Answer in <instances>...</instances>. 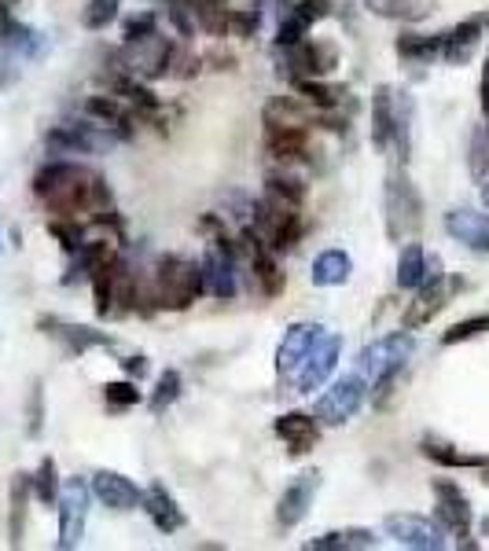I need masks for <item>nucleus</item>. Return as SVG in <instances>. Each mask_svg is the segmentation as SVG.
<instances>
[{
  "label": "nucleus",
  "instance_id": "1",
  "mask_svg": "<svg viewBox=\"0 0 489 551\" xmlns=\"http://www.w3.org/2000/svg\"><path fill=\"white\" fill-rule=\"evenodd\" d=\"M34 195L56 217H92L100 221L111 214V188L100 173L78 166V162H48L34 177Z\"/></svg>",
  "mask_w": 489,
  "mask_h": 551
},
{
  "label": "nucleus",
  "instance_id": "2",
  "mask_svg": "<svg viewBox=\"0 0 489 551\" xmlns=\"http://www.w3.org/2000/svg\"><path fill=\"white\" fill-rule=\"evenodd\" d=\"M199 294H206L199 261L181 258V254H166V258H159V265H155V272H151V298H155V309L181 313V309H188Z\"/></svg>",
  "mask_w": 489,
  "mask_h": 551
},
{
  "label": "nucleus",
  "instance_id": "3",
  "mask_svg": "<svg viewBox=\"0 0 489 551\" xmlns=\"http://www.w3.org/2000/svg\"><path fill=\"white\" fill-rule=\"evenodd\" d=\"M412 349H416V338L409 335V327L376 338L357 353V375L364 383H379L383 375H398L405 368V360L412 357Z\"/></svg>",
  "mask_w": 489,
  "mask_h": 551
},
{
  "label": "nucleus",
  "instance_id": "4",
  "mask_svg": "<svg viewBox=\"0 0 489 551\" xmlns=\"http://www.w3.org/2000/svg\"><path fill=\"white\" fill-rule=\"evenodd\" d=\"M383 210H387V236L398 243L401 236L416 232L423 221L420 195L412 188V180L405 169H394L387 177V192H383Z\"/></svg>",
  "mask_w": 489,
  "mask_h": 551
},
{
  "label": "nucleus",
  "instance_id": "5",
  "mask_svg": "<svg viewBox=\"0 0 489 551\" xmlns=\"http://www.w3.org/2000/svg\"><path fill=\"white\" fill-rule=\"evenodd\" d=\"M339 357H342V338L339 335H320L317 342L309 346L306 357L298 360V368L287 375V379L295 383L298 394H313V390H320V386L335 375Z\"/></svg>",
  "mask_w": 489,
  "mask_h": 551
},
{
  "label": "nucleus",
  "instance_id": "6",
  "mask_svg": "<svg viewBox=\"0 0 489 551\" xmlns=\"http://www.w3.org/2000/svg\"><path fill=\"white\" fill-rule=\"evenodd\" d=\"M364 397H368V383H364L361 375H342L328 394L317 397L313 416L320 419V427H342L346 419H353L361 412Z\"/></svg>",
  "mask_w": 489,
  "mask_h": 551
},
{
  "label": "nucleus",
  "instance_id": "7",
  "mask_svg": "<svg viewBox=\"0 0 489 551\" xmlns=\"http://www.w3.org/2000/svg\"><path fill=\"white\" fill-rule=\"evenodd\" d=\"M92 485L81 478H70L59 489V548H78L85 537V518H89Z\"/></svg>",
  "mask_w": 489,
  "mask_h": 551
},
{
  "label": "nucleus",
  "instance_id": "8",
  "mask_svg": "<svg viewBox=\"0 0 489 551\" xmlns=\"http://www.w3.org/2000/svg\"><path fill=\"white\" fill-rule=\"evenodd\" d=\"M173 56H177V45H170L162 34H151L140 41H126L122 67H129L133 78H166L173 70Z\"/></svg>",
  "mask_w": 489,
  "mask_h": 551
},
{
  "label": "nucleus",
  "instance_id": "9",
  "mask_svg": "<svg viewBox=\"0 0 489 551\" xmlns=\"http://www.w3.org/2000/svg\"><path fill=\"white\" fill-rule=\"evenodd\" d=\"M383 529H387L398 548H412V551H442L445 537H442V522H431L423 515H387L383 518Z\"/></svg>",
  "mask_w": 489,
  "mask_h": 551
},
{
  "label": "nucleus",
  "instance_id": "10",
  "mask_svg": "<svg viewBox=\"0 0 489 551\" xmlns=\"http://www.w3.org/2000/svg\"><path fill=\"white\" fill-rule=\"evenodd\" d=\"M434 518L442 522L453 537H471V526H475V511H471V500L456 482L449 478H434Z\"/></svg>",
  "mask_w": 489,
  "mask_h": 551
},
{
  "label": "nucleus",
  "instance_id": "11",
  "mask_svg": "<svg viewBox=\"0 0 489 551\" xmlns=\"http://www.w3.org/2000/svg\"><path fill=\"white\" fill-rule=\"evenodd\" d=\"M118 144V136L103 125H56L48 133V147L63 155H100Z\"/></svg>",
  "mask_w": 489,
  "mask_h": 551
},
{
  "label": "nucleus",
  "instance_id": "12",
  "mask_svg": "<svg viewBox=\"0 0 489 551\" xmlns=\"http://www.w3.org/2000/svg\"><path fill=\"white\" fill-rule=\"evenodd\" d=\"M203 269V291L228 302L236 298V254H232V239L228 243H210V250L199 261Z\"/></svg>",
  "mask_w": 489,
  "mask_h": 551
},
{
  "label": "nucleus",
  "instance_id": "13",
  "mask_svg": "<svg viewBox=\"0 0 489 551\" xmlns=\"http://www.w3.org/2000/svg\"><path fill=\"white\" fill-rule=\"evenodd\" d=\"M464 283L456 280V276H442V280H427L420 287V294H416V302L405 309V316H401V324L409 327V331H416V327L431 324L434 316L442 313L445 305H449V298H453V291H460Z\"/></svg>",
  "mask_w": 489,
  "mask_h": 551
},
{
  "label": "nucleus",
  "instance_id": "14",
  "mask_svg": "<svg viewBox=\"0 0 489 551\" xmlns=\"http://www.w3.org/2000/svg\"><path fill=\"white\" fill-rule=\"evenodd\" d=\"M320 493V471H302L295 482L287 485L284 496H280V507H276V522L284 529L298 526L302 518L309 515V507Z\"/></svg>",
  "mask_w": 489,
  "mask_h": 551
},
{
  "label": "nucleus",
  "instance_id": "15",
  "mask_svg": "<svg viewBox=\"0 0 489 551\" xmlns=\"http://www.w3.org/2000/svg\"><path fill=\"white\" fill-rule=\"evenodd\" d=\"M445 232L464 243L475 254H489V214H478L471 206H456L445 214Z\"/></svg>",
  "mask_w": 489,
  "mask_h": 551
},
{
  "label": "nucleus",
  "instance_id": "16",
  "mask_svg": "<svg viewBox=\"0 0 489 551\" xmlns=\"http://www.w3.org/2000/svg\"><path fill=\"white\" fill-rule=\"evenodd\" d=\"M287 63L302 70L295 78H324L339 67V48L328 45V41H298V45L287 48Z\"/></svg>",
  "mask_w": 489,
  "mask_h": 551
},
{
  "label": "nucleus",
  "instance_id": "17",
  "mask_svg": "<svg viewBox=\"0 0 489 551\" xmlns=\"http://www.w3.org/2000/svg\"><path fill=\"white\" fill-rule=\"evenodd\" d=\"M92 496L107 504L111 511H137L144 493H140V485H133L126 474L118 471H96L92 474Z\"/></svg>",
  "mask_w": 489,
  "mask_h": 551
},
{
  "label": "nucleus",
  "instance_id": "18",
  "mask_svg": "<svg viewBox=\"0 0 489 551\" xmlns=\"http://www.w3.org/2000/svg\"><path fill=\"white\" fill-rule=\"evenodd\" d=\"M273 430L287 441V452L291 456H306V452L317 449L320 441V419L313 412H284L276 419Z\"/></svg>",
  "mask_w": 489,
  "mask_h": 551
},
{
  "label": "nucleus",
  "instance_id": "19",
  "mask_svg": "<svg viewBox=\"0 0 489 551\" xmlns=\"http://www.w3.org/2000/svg\"><path fill=\"white\" fill-rule=\"evenodd\" d=\"M265 151L280 162H306L309 129L306 125H265Z\"/></svg>",
  "mask_w": 489,
  "mask_h": 551
},
{
  "label": "nucleus",
  "instance_id": "20",
  "mask_svg": "<svg viewBox=\"0 0 489 551\" xmlns=\"http://www.w3.org/2000/svg\"><path fill=\"white\" fill-rule=\"evenodd\" d=\"M85 114L96 118L103 129H111L118 140H129V136H133L129 125H133V114L137 111H129V103L122 100V96H89V100H85Z\"/></svg>",
  "mask_w": 489,
  "mask_h": 551
},
{
  "label": "nucleus",
  "instance_id": "21",
  "mask_svg": "<svg viewBox=\"0 0 489 551\" xmlns=\"http://www.w3.org/2000/svg\"><path fill=\"white\" fill-rule=\"evenodd\" d=\"M140 507L148 511L151 526L159 529V533H177V529H184V511L177 507V500H173V493L166 489V485H151L148 493H144V500H140Z\"/></svg>",
  "mask_w": 489,
  "mask_h": 551
},
{
  "label": "nucleus",
  "instance_id": "22",
  "mask_svg": "<svg viewBox=\"0 0 489 551\" xmlns=\"http://www.w3.org/2000/svg\"><path fill=\"white\" fill-rule=\"evenodd\" d=\"M324 335V327L320 324H295L284 331V342H280V349H276V368H280V375H291L298 368V360L306 357L309 346L317 342V338Z\"/></svg>",
  "mask_w": 489,
  "mask_h": 551
},
{
  "label": "nucleus",
  "instance_id": "23",
  "mask_svg": "<svg viewBox=\"0 0 489 551\" xmlns=\"http://www.w3.org/2000/svg\"><path fill=\"white\" fill-rule=\"evenodd\" d=\"M482 26H486V19H464V23L456 26V30H449L445 34V45H442V56L445 63H467V59L475 56L478 41H482Z\"/></svg>",
  "mask_w": 489,
  "mask_h": 551
},
{
  "label": "nucleus",
  "instance_id": "24",
  "mask_svg": "<svg viewBox=\"0 0 489 551\" xmlns=\"http://www.w3.org/2000/svg\"><path fill=\"white\" fill-rule=\"evenodd\" d=\"M262 203L276 214H295L306 203V184L295 177H269L265 180V195Z\"/></svg>",
  "mask_w": 489,
  "mask_h": 551
},
{
  "label": "nucleus",
  "instance_id": "25",
  "mask_svg": "<svg viewBox=\"0 0 489 551\" xmlns=\"http://www.w3.org/2000/svg\"><path fill=\"white\" fill-rule=\"evenodd\" d=\"M394 107H398V96L390 85H379L372 92V144L379 151H387L390 140H394Z\"/></svg>",
  "mask_w": 489,
  "mask_h": 551
},
{
  "label": "nucleus",
  "instance_id": "26",
  "mask_svg": "<svg viewBox=\"0 0 489 551\" xmlns=\"http://www.w3.org/2000/svg\"><path fill=\"white\" fill-rule=\"evenodd\" d=\"M353 272V258L346 250H324L313 258V269H309V280L317 283V287H342V283L350 280Z\"/></svg>",
  "mask_w": 489,
  "mask_h": 551
},
{
  "label": "nucleus",
  "instance_id": "27",
  "mask_svg": "<svg viewBox=\"0 0 489 551\" xmlns=\"http://www.w3.org/2000/svg\"><path fill=\"white\" fill-rule=\"evenodd\" d=\"M361 4L379 19H401V23H420L434 12V0H361Z\"/></svg>",
  "mask_w": 489,
  "mask_h": 551
},
{
  "label": "nucleus",
  "instance_id": "28",
  "mask_svg": "<svg viewBox=\"0 0 489 551\" xmlns=\"http://www.w3.org/2000/svg\"><path fill=\"white\" fill-rule=\"evenodd\" d=\"M41 324H52L56 331H48V335H56L70 353H85V349H96V346H111V335H103V331H92V327H78V324H59V320H41Z\"/></svg>",
  "mask_w": 489,
  "mask_h": 551
},
{
  "label": "nucleus",
  "instance_id": "29",
  "mask_svg": "<svg viewBox=\"0 0 489 551\" xmlns=\"http://www.w3.org/2000/svg\"><path fill=\"white\" fill-rule=\"evenodd\" d=\"M427 280V254L420 243H405L398 254V287L401 291H420Z\"/></svg>",
  "mask_w": 489,
  "mask_h": 551
},
{
  "label": "nucleus",
  "instance_id": "30",
  "mask_svg": "<svg viewBox=\"0 0 489 551\" xmlns=\"http://www.w3.org/2000/svg\"><path fill=\"white\" fill-rule=\"evenodd\" d=\"M420 449L427 460L442 463V467H489L486 456H467V452H460L456 445H449V441H438V438H423Z\"/></svg>",
  "mask_w": 489,
  "mask_h": 551
},
{
  "label": "nucleus",
  "instance_id": "31",
  "mask_svg": "<svg viewBox=\"0 0 489 551\" xmlns=\"http://www.w3.org/2000/svg\"><path fill=\"white\" fill-rule=\"evenodd\" d=\"M265 125H309V103L302 96H276L265 103Z\"/></svg>",
  "mask_w": 489,
  "mask_h": 551
},
{
  "label": "nucleus",
  "instance_id": "32",
  "mask_svg": "<svg viewBox=\"0 0 489 551\" xmlns=\"http://www.w3.org/2000/svg\"><path fill=\"white\" fill-rule=\"evenodd\" d=\"M309 551H353V548H376V537L368 529H339V533H324V537L306 540Z\"/></svg>",
  "mask_w": 489,
  "mask_h": 551
},
{
  "label": "nucleus",
  "instance_id": "33",
  "mask_svg": "<svg viewBox=\"0 0 489 551\" xmlns=\"http://www.w3.org/2000/svg\"><path fill=\"white\" fill-rule=\"evenodd\" d=\"M442 45H445V34H434V37H423V34H409V37H398V56L405 63H431L434 56H442Z\"/></svg>",
  "mask_w": 489,
  "mask_h": 551
},
{
  "label": "nucleus",
  "instance_id": "34",
  "mask_svg": "<svg viewBox=\"0 0 489 551\" xmlns=\"http://www.w3.org/2000/svg\"><path fill=\"white\" fill-rule=\"evenodd\" d=\"M291 85H295L298 96H302L309 107H317V111H331V107L339 103V96H342L339 89L324 85L320 78H291Z\"/></svg>",
  "mask_w": 489,
  "mask_h": 551
},
{
  "label": "nucleus",
  "instance_id": "35",
  "mask_svg": "<svg viewBox=\"0 0 489 551\" xmlns=\"http://www.w3.org/2000/svg\"><path fill=\"white\" fill-rule=\"evenodd\" d=\"M30 485H34V496L41 500V504H59V489H63V482H59V467L52 456H45L41 467H37V474H30Z\"/></svg>",
  "mask_w": 489,
  "mask_h": 551
},
{
  "label": "nucleus",
  "instance_id": "36",
  "mask_svg": "<svg viewBox=\"0 0 489 551\" xmlns=\"http://www.w3.org/2000/svg\"><path fill=\"white\" fill-rule=\"evenodd\" d=\"M34 496V485H30V474H15L12 482V544L23 540V529H26V504Z\"/></svg>",
  "mask_w": 489,
  "mask_h": 551
},
{
  "label": "nucleus",
  "instance_id": "37",
  "mask_svg": "<svg viewBox=\"0 0 489 551\" xmlns=\"http://www.w3.org/2000/svg\"><path fill=\"white\" fill-rule=\"evenodd\" d=\"M181 386H184V379H181V372H162L159 375V386H155V394H151V412H155V416H162V412H166V408L173 405V401H177V397H181Z\"/></svg>",
  "mask_w": 489,
  "mask_h": 551
},
{
  "label": "nucleus",
  "instance_id": "38",
  "mask_svg": "<svg viewBox=\"0 0 489 551\" xmlns=\"http://www.w3.org/2000/svg\"><path fill=\"white\" fill-rule=\"evenodd\" d=\"M486 331H489V313L467 316V320H460V324H453L445 331L442 346H460V342H471V338L486 335Z\"/></svg>",
  "mask_w": 489,
  "mask_h": 551
},
{
  "label": "nucleus",
  "instance_id": "39",
  "mask_svg": "<svg viewBox=\"0 0 489 551\" xmlns=\"http://www.w3.org/2000/svg\"><path fill=\"white\" fill-rule=\"evenodd\" d=\"M48 232L59 239V247L70 250V254H78L81 243H85V228H81V221H74V217H52L48 221Z\"/></svg>",
  "mask_w": 489,
  "mask_h": 551
},
{
  "label": "nucleus",
  "instance_id": "40",
  "mask_svg": "<svg viewBox=\"0 0 489 551\" xmlns=\"http://www.w3.org/2000/svg\"><path fill=\"white\" fill-rule=\"evenodd\" d=\"M394 140L401 147V158H409V147H412V100L401 92L398 96V107H394Z\"/></svg>",
  "mask_w": 489,
  "mask_h": 551
},
{
  "label": "nucleus",
  "instance_id": "41",
  "mask_svg": "<svg viewBox=\"0 0 489 551\" xmlns=\"http://www.w3.org/2000/svg\"><path fill=\"white\" fill-rule=\"evenodd\" d=\"M225 34L254 37L258 34V12L254 8H225Z\"/></svg>",
  "mask_w": 489,
  "mask_h": 551
},
{
  "label": "nucleus",
  "instance_id": "42",
  "mask_svg": "<svg viewBox=\"0 0 489 551\" xmlns=\"http://www.w3.org/2000/svg\"><path fill=\"white\" fill-rule=\"evenodd\" d=\"M103 401H107V408H114V412H126V408L140 405V390H137V383H129V379L107 383L103 386Z\"/></svg>",
  "mask_w": 489,
  "mask_h": 551
},
{
  "label": "nucleus",
  "instance_id": "43",
  "mask_svg": "<svg viewBox=\"0 0 489 551\" xmlns=\"http://www.w3.org/2000/svg\"><path fill=\"white\" fill-rule=\"evenodd\" d=\"M114 15H118V0H89L81 12V23L85 30H103L107 23H114Z\"/></svg>",
  "mask_w": 489,
  "mask_h": 551
},
{
  "label": "nucleus",
  "instance_id": "44",
  "mask_svg": "<svg viewBox=\"0 0 489 551\" xmlns=\"http://www.w3.org/2000/svg\"><path fill=\"white\" fill-rule=\"evenodd\" d=\"M306 34H309V23L295 12V8H291V12L280 19V30H276V45H280V48H291V45H298V41H306Z\"/></svg>",
  "mask_w": 489,
  "mask_h": 551
},
{
  "label": "nucleus",
  "instance_id": "45",
  "mask_svg": "<svg viewBox=\"0 0 489 551\" xmlns=\"http://www.w3.org/2000/svg\"><path fill=\"white\" fill-rule=\"evenodd\" d=\"M486 162H489V129H475V136H471V173H475V180H486Z\"/></svg>",
  "mask_w": 489,
  "mask_h": 551
},
{
  "label": "nucleus",
  "instance_id": "46",
  "mask_svg": "<svg viewBox=\"0 0 489 551\" xmlns=\"http://www.w3.org/2000/svg\"><path fill=\"white\" fill-rule=\"evenodd\" d=\"M159 34V15L155 12H140L126 23V41H140V37Z\"/></svg>",
  "mask_w": 489,
  "mask_h": 551
},
{
  "label": "nucleus",
  "instance_id": "47",
  "mask_svg": "<svg viewBox=\"0 0 489 551\" xmlns=\"http://www.w3.org/2000/svg\"><path fill=\"white\" fill-rule=\"evenodd\" d=\"M295 12L302 15V19H306L309 26H313V23H320V19H324V15L331 12V0H298Z\"/></svg>",
  "mask_w": 489,
  "mask_h": 551
},
{
  "label": "nucleus",
  "instance_id": "48",
  "mask_svg": "<svg viewBox=\"0 0 489 551\" xmlns=\"http://www.w3.org/2000/svg\"><path fill=\"white\" fill-rule=\"evenodd\" d=\"M30 434H41V386H34V397H30Z\"/></svg>",
  "mask_w": 489,
  "mask_h": 551
},
{
  "label": "nucleus",
  "instance_id": "49",
  "mask_svg": "<svg viewBox=\"0 0 489 551\" xmlns=\"http://www.w3.org/2000/svg\"><path fill=\"white\" fill-rule=\"evenodd\" d=\"M122 364H126V375H137V379L148 372V360H144V357H126Z\"/></svg>",
  "mask_w": 489,
  "mask_h": 551
},
{
  "label": "nucleus",
  "instance_id": "50",
  "mask_svg": "<svg viewBox=\"0 0 489 551\" xmlns=\"http://www.w3.org/2000/svg\"><path fill=\"white\" fill-rule=\"evenodd\" d=\"M482 114H486V129H489V59L482 67Z\"/></svg>",
  "mask_w": 489,
  "mask_h": 551
},
{
  "label": "nucleus",
  "instance_id": "51",
  "mask_svg": "<svg viewBox=\"0 0 489 551\" xmlns=\"http://www.w3.org/2000/svg\"><path fill=\"white\" fill-rule=\"evenodd\" d=\"M482 203H486V210H489V180L482 184Z\"/></svg>",
  "mask_w": 489,
  "mask_h": 551
},
{
  "label": "nucleus",
  "instance_id": "52",
  "mask_svg": "<svg viewBox=\"0 0 489 551\" xmlns=\"http://www.w3.org/2000/svg\"><path fill=\"white\" fill-rule=\"evenodd\" d=\"M8 4H15V0H0V8H8Z\"/></svg>",
  "mask_w": 489,
  "mask_h": 551
}]
</instances>
